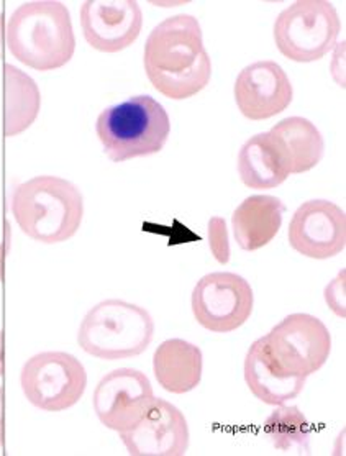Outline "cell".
<instances>
[{"label":"cell","instance_id":"ffe728a7","mask_svg":"<svg viewBox=\"0 0 346 456\" xmlns=\"http://www.w3.org/2000/svg\"><path fill=\"white\" fill-rule=\"evenodd\" d=\"M238 173L250 189H274L289 177L274 153L268 132L252 136L238 153Z\"/></svg>","mask_w":346,"mask_h":456},{"label":"cell","instance_id":"7402d4cb","mask_svg":"<svg viewBox=\"0 0 346 456\" xmlns=\"http://www.w3.org/2000/svg\"><path fill=\"white\" fill-rule=\"evenodd\" d=\"M209 245L213 258L221 265L230 261V243L225 218L212 217L209 222Z\"/></svg>","mask_w":346,"mask_h":456},{"label":"cell","instance_id":"2e32d148","mask_svg":"<svg viewBox=\"0 0 346 456\" xmlns=\"http://www.w3.org/2000/svg\"><path fill=\"white\" fill-rule=\"evenodd\" d=\"M274 153L287 175H302L314 169L324 158L326 142L310 120L287 117L268 132Z\"/></svg>","mask_w":346,"mask_h":456},{"label":"cell","instance_id":"ba28073f","mask_svg":"<svg viewBox=\"0 0 346 456\" xmlns=\"http://www.w3.org/2000/svg\"><path fill=\"white\" fill-rule=\"evenodd\" d=\"M270 353L287 373L309 378L326 363L332 335L326 323L310 314H291L264 335Z\"/></svg>","mask_w":346,"mask_h":456},{"label":"cell","instance_id":"7c38bea8","mask_svg":"<svg viewBox=\"0 0 346 456\" xmlns=\"http://www.w3.org/2000/svg\"><path fill=\"white\" fill-rule=\"evenodd\" d=\"M153 399L155 393L147 374L120 368L99 381L93 405L101 424L120 434L137 424Z\"/></svg>","mask_w":346,"mask_h":456},{"label":"cell","instance_id":"8fae6325","mask_svg":"<svg viewBox=\"0 0 346 456\" xmlns=\"http://www.w3.org/2000/svg\"><path fill=\"white\" fill-rule=\"evenodd\" d=\"M287 239L302 256L334 258L346 247L345 210L324 199L307 200L291 218Z\"/></svg>","mask_w":346,"mask_h":456},{"label":"cell","instance_id":"52a82bcc","mask_svg":"<svg viewBox=\"0 0 346 456\" xmlns=\"http://www.w3.org/2000/svg\"><path fill=\"white\" fill-rule=\"evenodd\" d=\"M20 384L30 404L44 412H63L84 395L87 373L73 354L44 352L23 364Z\"/></svg>","mask_w":346,"mask_h":456},{"label":"cell","instance_id":"d6986e66","mask_svg":"<svg viewBox=\"0 0 346 456\" xmlns=\"http://www.w3.org/2000/svg\"><path fill=\"white\" fill-rule=\"evenodd\" d=\"M42 95L36 83L19 68L4 66V134L15 136L32 126L40 114Z\"/></svg>","mask_w":346,"mask_h":456},{"label":"cell","instance_id":"9a60e30c","mask_svg":"<svg viewBox=\"0 0 346 456\" xmlns=\"http://www.w3.org/2000/svg\"><path fill=\"white\" fill-rule=\"evenodd\" d=\"M245 381L253 395L264 404L283 405L304 391L307 378L283 370L270 353L266 337H262L246 353Z\"/></svg>","mask_w":346,"mask_h":456},{"label":"cell","instance_id":"ac0fdd59","mask_svg":"<svg viewBox=\"0 0 346 456\" xmlns=\"http://www.w3.org/2000/svg\"><path fill=\"white\" fill-rule=\"evenodd\" d=\"M284 210L281 199L274 196L245 199L231 216L238 247L245 251H256L271 243L283 225Z\"/></svg>","mask_w":346,"mask_h":456},{"label":"cell","instance_id":"e0dca14e","mask_svg":"<svg viewBox=\"0 0 346 456\" xmlns=\"http://www.w3.org/2000/svg\"><path fill=\"white\" fill-rule=\"evenodd\" d=\"M202 350L197 345L181 338L161 343L153 356L157 384L171 395L194 391L202 379Z\"/></svg>","mask_w":346,"mask_h":456},{"label":"cell","instance_id":"d4e9b609","mask_svg":"<svg viewBox=\"0 0 346 456\" xmlns=\"http://www.w3.org/2000/svg\"><path fill=\"white\" fill-rule=\"evenodd\" d=\"M0 27H2V17H0Z\"/></svg>","mask_w":346,"mask_h":456},{"label":"cell","instance_id":"30bf717a","mask_svg":"<svg viewBox=\"0 0 346 456\" xmlns=\"http://www.w3.org/2000/svg\"><path fill=\"white\" fill-rule=\"evenodd\" d=\"M120 438L132 456H182L189 448V426L176 405L155 397Z\"/></svg>","mask_w":346,"mask_h":456},{"label":"cell","instance_id":"cb8c5ba5","mask_svg":"<svg viewBox=\"0 0 346 456\" xmlns=\"http://www.w3.org/2000/svg\"><path fill=\"white\" fill-rule=\"evenodd\" d=\"M5 371V335L0 330V376Z\"/></svg>","mask_w":346,"mask_h":456},{"label":"cell","instance_id":"5b68a950","mask_svg":"<svg viewBox=\"0 0 346 456\" xmlns=\"http://www.w3.org/2000/svg\"><path fill=\"white\" fill-rule=\"evenodd\" d=\"M155 335L151 315L132 302L109 299L85 314L77 342L101 360H125L147 350Z\"/></svg>","mask_w":346,"mask_h":456},{"label":"cell","instance_id":"9c48e42d","mask_svg":"<svg viewBox=\"0 0 346 456\" xmlns=\"http://www.w3.org/2000/svg\"><path fill=\"white\" fill-rule=\"evenodd\" d=\"M250 282L235 273H210L192 290V312L204 329L230 333L240 329L253 312Z\"/></svg>","mask_w":346,"mask_h":456},{"label":"cell","instance_id":"44dd1931","mask_svg":"<svg viewBox=\"0 0 346 456\" xmlns=\"http://www.w3.org/2000/svg\"><path fill=\"white\" fill-rule=\"evenodd\" d=\"M264 436L276 450L305 455L310 448V424L297 405H278L264 420Z\"/></svg>","mask_w":346,"mask_h":456},{"label":"cell","instance_id":"603a6c76","mask_svg":"<svg viewBox=\"0 0 346 456\" xmlns=\"http://www.w3.org/2000/svg\"><path fill=\"white\" fill-rule=\"evenodd\" d=\"M5 442V391L0 387V448Z\"/></svg>","mask_w":346,"mask_h":456},{"label":"cell","instance_id":"7a4b0ae2","mask_svg":"<svg viewBox=\"0 0 346 456\" xmlns=\"http://www.w3.org/2000/svg\"><path fill=\"white\" fill-rule=\"evenodd\" d=\"M9 52L36 71L60 69L76 50L73 21L63 2H25L12 13L5 28Z\"/></svg>","mask_w":346,"mask_h":456},{"label":"cell","instance_id":"5bb4252c","mask_svg":"<svg viewBox=\"0 0 346 456\" xmlns=\"http://www.w3.org/2000/svg\"><path fill=\"white\" fill-rule=\"evenodd\" d=\"M235 102L250 120H268L283 114L293 102V84L276 61L246 66L235 81Z\"/></svg>","mask_w":346,"mask_h":456},{"label":"cell","instance_id":"6da1fadb","mask_svg":"<svg viewBox=\"0 0 346 456\" xmlns=\"http://www.w3.org/2000/svg\"><path fill=\"white\" fill-rule=\"evenodd\" d=\"M143 64L153 87L173 101L189 99L205 89L212 62L199 20L182 13L161 21L145 43Z\"/></svg>","mask_w":346,"mask_h":456},{"label":"cell","instance_id":"277c9868","mask_svg":"<svg viewBox=\"0 0 346 456\" xmlns=\"http://www.w3.org/2000/svg\"><path fill=\"white\" fill-rule=\"evenodd\" d=\"M95 132L114 163L157 155L168 142L171 120L165 107L149 95H135L99 115Z\"/></svg>","mask_w":346,"mask_h":456},{"label":"cell","instance_id":"4fadbf2b","mask_svg":"<svg viewBox=\"0 0 346 456\" xmlns=\"http://www.w3.org/2000/svg\"><path fill=\"white\" fill-rule=\"evenodd\" d=\"M81 27L94 50L118 53L137 40L143 13L135 0H87L81 9Z\"/></svg>","mask_w":346,"mask_h":456},{"label":"cell","instance_id":"3957f363","mask_svg":"<svg viewBox=\"0 0 346 456\" xmlns=\"http://www.w3.org/2000/svg\"><path fill=\"white\" fill-rule=\"evenodd\" d=\"M11 208L27 237L50 245L74 237L84 216L81 191L56 176H36L19 184L12 194Z\"/></svg>","mask_w":346,"mask_h":456},{"label":"cell","instance_id":"8992f818","mask_svg":"<svg viewBox=\"0 0 346 456\" xmlns=\"http://www.w3.org/2000/svg\"><path fill=\"white\" fill-rule=\"evenodd\" d=\"M340 30L342 23L330 2L299 0L278 15L274 42L293 61H318L334 50Z\"/></svg>","mask_w":346,"mask_h":456}]
</instances>
